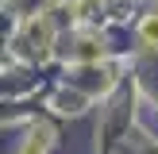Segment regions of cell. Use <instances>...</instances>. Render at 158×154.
Masks as SVG:
<instances>
[{
	"mask_svg": "<svg viewBox=\"0 0 158 154\" xmlns=\"http://www.w3.org/2000/svg\"><path fill=\"white\" fill-rule=\"evenodd\" d=\"M46 146H50V131L39 127V131H31V135H27V143H23L19 154H46Z\"/></svg>",
	"mask_w": 158,
	"mask_h": 154,
	"instance_id": "obj_1",
	"label": "cell"
},
{
	"mask_svg": "<svg viewBox=\"0 0 158 154\" xmlns=\"http://www.w3.org/2000/svg\"><path fill=\"white\" fill-rule=\"evenodd\" d=\"M139 35H143V43H158V15H147L143 27H139Z\"/></svg>",
	"mask_w": 158,
	"mask_h": 154,
	"instance_id": "obj_2",
	"label": "cell"
}]
</instances>
